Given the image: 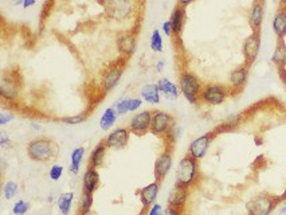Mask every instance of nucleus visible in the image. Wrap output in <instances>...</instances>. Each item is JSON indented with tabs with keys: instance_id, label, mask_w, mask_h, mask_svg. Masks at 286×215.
<instances>
[{
	"instance_id": "obj_13",
	"label": "nucleus",
	"mask_w": 286,
	"mask_h": 215,
	"mask_svg": "<svg viewBox=\"0 0 286 215\" xmlns=\"http://www.w3.org/2000/svg\"><path fill=\"white\" fill-rule=\"evenodd\" d=\"M172 161H174V156L170 150H165L164 152H161L157 157V160L154 161V180L156 182L161 183L165 179V176L168 175V172L172 168Z\"/></svg>"
},
{
	"instance_id": "obj_41",
	"label": "nucleus",
	"mask_w": 286,
	"mask_h": 215,
	"mask_svg": "<svg viewBox=\"0 0 286 215\" xmlns=\"http://www.w3.org/2000/svg\"><path fill=\"white\" fill-rule=\"evenodd\" d=\"M10 143H11L10 136L5 133V132H1V133H0V147L4 148V147H7Z\"/></svg>"
},
{
	"instance_id": "obj_49",
	"label": "nucleus",
	"mask_w": 286,
	"mask_h": 215,
	"mask_svg": "<svg viewBox=\"0 0 286 215\" xmlns=\"http://www.w3.org/2000/svg\"><path fill=\"white\" fill-rule=\"evenodd\" d=\"M285 207H286V200H285Z\"/></svg>"
},
{
	"instance_id": "obj_42",
	"label": "nucleus",
	"mask_w": 286,
	"mask_h": 215,
	"mask_svg": "<svg viewBox=\"0 0 286 215\" xmlns=\"http://www.w3.org/2000/svg\"><path fill=\"white\" fill-rule=\"evenodd\" d=\"M163 215H181V211L176 207L168 206L167 209H164V214Z\"/></svg>"
},
{
	"instance_id": "obj_25",
	"label": "nucleus",
	"mask_w": 286,
	"mask_h": 215,
	"mask_svg": "<svg viewBox=\"0 0 286 215\" xmlns=\"http://www.w3.org/2000/svg\"><path fill=\"white\" fill-rule=\"evenodd\" d=\"M271 62L276 64L277 67H286V43L285 39L278 41L274 50V54L271 57Z\"/></svg>"
},
{
	"instance_id": "obj_2",
	"label": "nucleus",
	"mask_w": 286,
	"mask_h": 215,
	"mask_svg": "<svg viewBox=\"0 0 286 215\" xmlns=\"http://www.w3.org/2000/svg\"><path fill=\"white\" fill-rule=\"evenodd\" d=\"M199 176V164L198 160L190 155L184 156L176 168V184L181 187L191 188L198 180Z\"/></svg>"
},
{
	"instance_id": "obj_21",
	"label": "nucleus",
	"mask_w": 286,
	"mask_h": 215,
	"mask_svg": "<svg viewBox=\"0 0 286 215\" xmlns=\"http://www.w3.org/2000/svg\"><path fill=\"white\" fill-rule=\"evenodd\" d=\"M273 31L278 41L286 38V8H278L273 19Z\"/></svg>"
},
{
	"instance_id": "obj_26",
	"label": "nucleus",
	"mask_w": 286,
	"mask_h": 215,
	"mask_svg": "<svg viewBox=\"0 0 286 215\" xmlns=\"http://www.w3.org/2000/svg\"><path fill=\"white\" fill-rule=\"evenodd\" d=\"M84 155H85V148L84 147H77L71 152V156H70V167L69 171L71 173H78L81 168V163H82V159H84Z\"/></svg>"
},
{
	"instance_id": "obj_14",
	"label": "nucleus",
	"mask_w": 286,
	"mask_h": 215,
	"mask_svg": "<svg viewBox=\"0 0 286 215\" xmlns=\"http://www.w3.org/2000/svg\"><path fill=\"white\" fill-rule=\"evenodd\" d=\"M265 15V0H254L249 10V26L253 32H261Z\"/></svg>"
},
{
	"instance_id": "obj_29",
	"label": "nucleus",
	"mask_w": 286,
	"mask_h": 215,
	"mask_svg": "<svg viewBox=\"0 0 286 215\" xmlns=\"http://www.w3.org/2000/svg\"><path fill=\"white\" fill-rule=\"evenodd\" d=\"M74 194L65 193L62 194L58 199V209L62 213V215H69L71 211V204H73Z\"/></svg>"
},
{
	"instance_id": "obj_46",
	"label": "nucleus",
	"mask_w": 286,
	"mask_h": 215,
	"mask_svg": "<svg viewBox=\"0 0 286 215\" xmlns=\"http://www.w3.org/2000/svg\"><path fill=\"white\" fill-rule=\"evenodd\" d=\"M31 127L32 128H35V130H41V124L35 123V121H32Z\"/></svg>"
},
{
	"instance_id": "obj_44",
	"label": "nucleus",
	"mask_w": 286,
	"mask_h": 215,
	"mask_svg": "<svg viewBox=\"0 0 286 215\" xmlns=\"http://www.w3.org/2000/svg\"><path fill=\"white\" fill-rule=\"evenodd\" d=\"M164 64H165V62L163 61V59H160V61L156 62V70H157V73H161V71L164 70Z\"/></svg>"
},
{
	"instance_id": "obj_18",
	"label": "nucleus",
	"mask_w": 286,
	"mask_h": 215,
	"mask_svg": "<svg viewBox=\"0 0 286 215\" xmlns=\"http://www.w3.org/2000/svg\"><path fill=\"white\" fill-rule=\"evenodd\" d=\"M171 26H172V31L175 37H180L183 28H184V23H186V7L181 5H176L174 11L171 12L170 16Z\"/></svg>"
},
{
	"instance_id": "obj_7",
	"label": "nucleus",
	"mask_w": 286,
	"mask_h": 215,
	"mask_svg": "<svg viewBox=\"0 0 286 215\" xmlns=\"http://www.w3.org/2000/svg\"><path fill=\"white\" fill-rule=\"evenodd\" d=\"M174 125H175V120L170 113L154 110L152 114V123H151V133L157 137H165L172 132Z\"/></svg>"
},
{
	"instance_id": "obj_35",
	"label": "nucleus",
	"mask_w": 286,
	"mask_h": 215,
	"mask_svg": "<svg viewBox=\"0 0 286 215\" xmlns=\"http://www.w3.org/2000/svg\"><path fill=\"white\" fill-rule=\"evenodd\" d=\"M114 110L120 116V114H125V113L129 112V98H122L118 102H116L114 105Z\"/></svg>"
},
{
	"instance_id": "obj_15",
	"label": "nucleus",
	"mask_w": 286,
	"mask_h": 215,
	"mask_svg": "<svg viewBox=\"0 0 286 215\" xmlns=\"http://www.w3.org/2000/svg\"><path fill=\"white\" fill-rule=\"evenodd\" d=\"M249 69L250 66L247 64H242V66H238L230 73V77H228V81H230V89H231V93H239L242 90L247 82V78H249Z\"/></svg>"
},
{
	"instance_id": "obj_24",
	"label": "nucleus",
	"mask_w": 286,
	"mask_h": 215,
	"mask_svg": "<svg viewBox=\"0 0 286 215\" xmlns=\"http://www.w3.org/2000/svg\"><path fill=\"white\" fill-rule=\"evenodd\" d=\"M141 97L144 101L151 105H157L160 102V90L156 84H147L141 89Z\"/></svg>"
},
{
	"instance_id": "obj_28",
	"label": "nucleus",
	"mask_w": 286,
	"mask_h": 215,
	"mask_svg": "<svg viewBox=\"0 0 286 215\" xmlns=\"http://www.w3.org/2000/svg\"><path fill=\"white\" fill-rule=\"evenodd\" d=\"M1 96L5 100H15L18 96V86L7 77H4L1 81Z\"/></svg>"
},
{
	"instance_id": "obj_47",
	"label": "nucleus",
	"mask_w": 286,
	"mask_h": 215,
	"mask_svg": "<svg viewBox=\"0 0 286 215\" xmlns=\"http://www.w3.org/2000/svg\"><path fill=\"white\" fill-rule=\"evenodd\" d=\"M24 0H12V4L14 5H23Z\"/></svg>"
},
{
	"instance_id": "obj_31",
	"label": "nucleus",
	"mask_w": 286,
	"mask_h": 215,
	"mask_svg": "<svg viewBox=\"0 0 286 215\" xmlns=\"http://www.w3.org/2000/svg\"><path fill=\"white\" fill-rule=\"evenodd\" d=\"M151 48L154 53H161L163 51V38H161V34H160L159 30H154L151 35Z\"/></svg>"
},
{
	"instance_id": "obj_20",
	"label": "nucleus",
	"mask_w": 286,
	"mask_h": 215,
	"mask_svg": "<svg viewBox=\"0 0 286 215\" xmlns=\"http://www.w3.org/2000/svg\"><path fill=\"white\" fill-rule=\"evenodd\" d=\"M100 172L97 168L88 167L84 175V193L94 194L100 187Z\"/></svg>"
},
{
	"instance_id": "obj_5",
	"label": "nucleus",
	"mask_w": 286,
	"mask_h": 215,
	"mask_svg": "<svg viewBox=\"0 0 286 215\" xmlns=\"http://www.w3.org/2000/svg\"><path fill=\"white\" fill-rule=\"evenodd\" d=\"M230 94H233V93L227 86L220 85V84H208V85L203 86V90L200 93V101L207 105H211V107H218V105H222Z\"/></svg>"
},
{
	"instance_id": "obj_33",
	"label": "nucleus",
	"mask_w": 286,
	"mask_h": 215,
	"mask_svg": "<svg viewBox=\"0 0 286 215\" xmlns=\"http://www.w3.org/2000/svg\"><path fill=\"white\" fill-rule=\"evenodd\" d=\"M3 194H4L5 199H8V200L12 199L18 194V184L15 182H12V180L7 182L4 184V187H3Z\"/></svg>"
},
{
	"instance_id": "obj_36",
	"label": "nucleus",
	"mask_w": 286,
	"mask_h": 215,
	"mask_svg": "<svg viewBox=\"0 0 286 215\" xmlns=\"http://www.w3.org/2000/svg\"><path fill=\"white\" fill-rule=\"evenodd\" d=\"M62 173H64V167L59 166V164H54L51 168H50V172H48V176L51 180L57 182L62 177Z\"/></svg>"
},
{
	"instance_id": "obj_38",
	"label": "nucleus",
	"mask_w": 286,
	"mask_h": 215,
	"mask_svg": "<svg viewBox=\"0 0 286 215\" xmlns=\"http://www.w3.org/2000/svg\"><path fill=\"white\" fill-rule=\"evenodd\" d=\"M143 105L141 98H129V112H136Z\"/></svg>"
},
{
	"instance_id": "obj_12",
	"label": "nucleus",
	"mask_w": 286,
	"mask_h": 215,
	"mask_svg": "<svg viewBox=\"0 0 286 215\" xmlns=\"http://www.w3.org/2000/svg\"><path fill=\"white\" fill-rule=\"evenodd\" d=\"M212 139H214V133H206L196 137L188 147V153L187 155H190L191 157H194L198 161L204 159V156L207 155V150L211 145Z\"/></svg>"
},
{
	"instance_id": "obj_40",
	"label": "nucleus",
	"mask_w": 286,
	"mask_h": 215,
	"mask_svg": "<svg viewBox=\"0 0 286 215\" xmlns=\"http://www.w3.org/2000/svg\"><path fill=\"white\" fill-rule=\"evenodd\" d=\"M161 30L164 32L167 37H171V35H174V31H172V26H171V22H164L163 23V26H161Z\"/></svg>"
},
{
	"instance_id": "obj_45",
	"label": "nucleus",
	"mask_w": 286,
	"mask_h": 215,
	"mask_svg": "<svg viewBox=\"0 0 286 215\" xmlns=\"http://www.w3.org/2000/svg\"><path fill=\"white\" fill-rule=\"evenodd\" d=\"M35 3H37V0H24L22 7H23V8H30V7H32Z\"/></svg>"
},
{
	"instance_id": "obj_39",
	"label": "nucleus",
	"mask_w": 286,
	"mask_h": 215,
	"mask_svg": "<svg viewBox=\"0 0 286 215\" xmlns=\"http://www.w3.org/2000/svg\"><path fill=\"white\" fill-rule=\"evenodd\" d=\"M164 214V209L161 207V204L154 203L152 204L151 207L148 209V213L147 215H163Z\"/></svg>"
},
{
	"instance_id": "obj_10",
	"label": "nucleus",
	"mask_w": 286,
	"mask_h": 215,
	"mask_svg": "<svg viewBox=\"0 0 286 215\" xmlns=\"http://www.w3.org/2000/svg\"><path fill=\"white\" fill-rule=\"evenodd\" d=\"M122 74H124V66L122 64H114L109 66L108 69L105 70V73L101 77L100 86L104 93H108V91L113 90L116 85L121 80Z\"/></svg>"
},
{
	"instance_id": "obj_23",
	"label": "nucleus",
	"mask_w": 286,
	"mask_h": 215,
	"mask_svg": "<svg viewBox=\"0 0 286 215\" xmlns=\"http://www.w3.org/2000/svg\"><path fill=\"white\" fill-rule=\"evenodd\" d=\"M156 85L159 87V90L161 94H164L167 98H170V100H176L179 94H180V89L177 87V86L170 81L168 78H160L157 82H156Z\"/></svg>"
},
{
	"instance_id": "obj_43",
	"label": "nucleus",
	"mask_w": 286,
	"mask_h": 215,
	"mask_svg": "<svg viewBox=\"0 0 286 215\" xmlns=\"http://www.w3.org/2000/svg\"><path fill=\"white\" fill-rule=\"evenodd\" d=\"M196 0H177V4L181 5V7H188V5H191L192 3H195Z\"/></svg>"
},
{
	"instance_id": "obj_6",
	"label": "nucleus",
	"mask_w": 286,
	"mask_h": 215,
	"mask_svg": "<svg viewBox=\"0 0 286 215\" xmlns=\"http://www.w3.org/2000/svg\"><path fill=\"white\" fill-rule=\"evenodd\" d=\"M276 203L277 198L267 194H260L246 203V211L247 215H270Z\"/></svg>"
},
{
	"instance_id": "obj_3",
	"label": "nucleus",
	"mask_w": 286,
	"mask_h": 215,
	"mask_svg": "<svg viewBox=\"0 0 286 215\" xmlns=\"http://www.w3.org/2000/svg\"><path fill=\"white\" fill-rule=\"evenodd\" d=\"M179 89L183 97L190 104H198L200 101V93L203 90V84L199 77L192 71H181L179 77Z\"/></svg>"
},
{
	"instance_id": "obj_17",
	"label": "nucleus",
	"mask_w": 286,
	"mask_h": 215,
	"mask_svg": "<svg viewBox=\"0 0 286 215\" xmlns=\"http://www.w3.org/2000/svg\"><path fill=\"white\" fill-rule=\"evenodd\" d=\"M136 35L133 32H124L117 39V48L118 53L125 57H131L136 50Z\"/></svg>"
},
{
	"instance_id": "obj_37",
	"label": "nucleus",
	"mask_w": 286,
	"mask_h": 215,
	"mask_svg": "<svg viewBox=\"0 0 286 215\" xmlns=\"http://www.w3.org/2000/svg\"><path fill=\"white\" fill-rule=\"evenodd\" d=\"M14 120H15V114H14V113L10 112L0 113V125H1V127H4V125H7V124L11 123V121H14Z\"/></svg>"
},
{
	"instance_id": "obj_48",
	"label": "nucleus",
	"mask_w": 286,
	"mask_h": 215,
	"mask_svg": "<svg viewBox=\"0 0 286 215\" xmlns=\"http://www.w3.org/2000/svg\"><path fill=\"white\" fill-rule=\"evenodd\" d=\"M280 8H286V0H280Z\"/></svg>"
},
{
	"instance_id": "obj_19",
	"label": "nucleus",
	"mask_w": 286,
	"mask_h": 215,
	"mask_svg": "<svg viewBox=\"0 0 286 215\" xmlns=\"http://www.w3.org/2000/svg\"><path fill=\"white\" fill-rule=\"evenodd\" d=\"M188 190L190 188L181 187L179 184H175V187L171 190L170 196H168V206L176 207L181 210L187 203L188 199Z\"/></svg>"
},
{
	"instance_id": "obj_27",
	"label": "nucleus",
	"mask_w": 286,
	"mask_h": 215,
	"mask_svg": "<svg viewBox=\"0 0 286 215\" xmlns=\"http://www.w3.org/2000/svg\"><path fill=\"white\" fill-rule=\"evenodd\" d=\"M117 114L116 110H114V108H108L105 109V112L102 113V116L100 118V128L102 130H108V129H110L117 121Z\"/></svg>"
},
{
	"instance_id": "obj_11",
	"label": "nucleus",
	"mask_w": 286,
	"mask_h": 215,
	"mask_svg": "<svg viewBox=\"0 0 286 215\" xmlns=\"http://www.w3.org/2000/svg\"><path fill=\"white\" fill-rule=\"evenodd\" d=\"M131 130L129 128H117L113 129L110 133L106 136L105 143L109 150H121L127 148L129 139H131Z\"/></svg>"
},
{
	"instance_id": "obj_8",
	"label": "nucleus",
	"mask_w": 286,
	"mask_h": 215,
	"mask_svg": "<svg viewBox=\"0 0 286 215\" xmlns=\"http://www.w3.org/2000/svg\"><path fill=\"white\" fill-rule=\"evenodd\" d=\"M152 114L154 112L151 110H143V112L136 113L131 121H129V130L134 136H144L148 132H151V123H152Z\"/></svg>"
},
{
	"instance_id": "obj_22",
	"label": "nucleus",
	"mask_w": 286,
	"mask_h": 215,
	"mask_svg": "<svg viewBox=\"0 0 286 215\" xmlns=\"http://www.w3.org/2000/svg\"><path fill=\"white\" fill-rule=\"evenodd\" d=\"M108 147L104 141H101L98 144L95 145L94 150H91L90 157H89V166L93 167V168H101L104 166V161H105L106 152H108Z\"/></svg>"
},
{
	"instance_id": "obj_16",
	"label": "nucleus",
	"mask_w": 286,
	"mask_h": 215,
	"mask_svg": "<svg viewBox=\"0 0 286 215\" xmlns=\"http://www.w3.org/2000/svg\"><path fill=\"white\" fill-rule=\"evenodd\" d=\"M160 191V183L154 180V183H149L148 186L143 187L138 191V196H140V202L143 204V209H149L152 204L156 203V199L159 196Z\"/></svg>"
},
{
	"instance_id": "obj_30",
	"label": "nucleus",
	"mask_w": 286,
	"mask_h": 215,
	"mask_svg": "<svg viewBox=\"0 0 286 215\" xmlns=\"http://www.w3.org/2000/svg\"><path fill=\"white\" fill-rule=\"evenodd\" d=\"M91 206H93V194L84 193L80 206V215H90Z\"/></svg>"
},
{
	"instance_id": "obj_1",
	"label": "nucleus",
	"mask_w": 286,
	"mask_h": 215,
	"mask_svg": "<svg viewBox=\"0 0 286 215\" xmlns=\"http://www.w3.org/2000/svg\"><path fill=\"white\" fill-rule=\"evenodd\" d=\"M26 152L32 161L50 163L57 159L59 153V145L51 137H38L27 144Z\"/></svg>"
},
{
	"instance_id": "obj_34",
	"label": "nucleus",
	"mask_w": 286,
	"mask_h": 215,
	"mask_svg": "<svg viewBox=\"0 0 286 215\" xmlns=\"http://www.w3.org/2000/svg\"><path fill=\"white\" fill-rule=\"evenodd\" d=\"M85 114H77V116H66V117L61 118V121L67 125H78L85 121Z\"/></svg>"
},
{
	"instance_id": "obj_4",
	"label": "nucleus",
	"mask_w": 286,
	"mask_h": 215,
	"mask_svg": "<svg viewBox=\"0 0 286 215\" xmlns=\"http://www.w3.org/2000/svg\"><path fill=\"white\" fill-rule=\"evenodd\" d=\"M104 11L110 21H127L133 14V0H104Z\"/></svg>"
},
{
	"instance_id": "obj_9",
	"label": "nucleus",
	"mask_w": 286,
	"mask_h": 215,
	"mask_svg": "<svg viewBox=\"0 0 286 215\" xmlns=\"http://www.w3.org/2000/svg\"><path fill=\"white\" fill-rule=\"evenodd\" d=\"M261 50V32H251L249 37L244 39L242 46V54H243L244 64L251 66L258 57Z\"/></svg>"
},
{
	"instance_id": "obj_32",
	"label": "nucleus",
	"mask_w": 286,
	"mask_h": 215,
	"mask_svg": "<svg viewBox=\"0 0 286 215\" xmlns=\"http://www.w3.org/2000/svg\"><path fill=\"white\" fill-rule=\"evenodd\" d=\"M30 210V203L23 200V199H19L14 206H12V213L14 215H24Z\"/></svg>"
}]
</instances>
